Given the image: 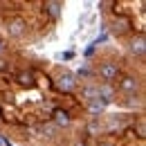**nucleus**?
<instances>
[{
	"instance_id": "6e6552de",
	"label": "nucleus",
	"mask_w": 146,
	"mask_h": 146,
	"mask_svg": "<svg viewBox=\"0 0 146 146\" xmlns=\"http://www.w3.org/2000/svg\"><path fill=\"white\" fill-rule=\"evenodd\" d=\"M45 9H47V14H50L52 18H61V14H63V2L50 0V2H45Z\"/></svg>"
},
{
	"instance_id": "20e7f679",
	"label": "nucleus",
	"mask_w": 146,
	"mask_h": 146,
	"mask_svg": "<svg viewBox=\"0 0 146 146\" xmlns=\"http://www.w3.org/2000/svg\"><path fill=\"white\" fill-rule=\"evenodd\" d=\"M139 86H142V83H139L137 76H130V74H128V76H121V79H119V90L126 92V94L139 92Z\"/></svg>"
},
{
	"instance_id": "1a4fd4ad",
	"label": "nucleus",
	"mask_w": 146,
	"mask_h": 146,
	"mask_svg": "<svg viewBox=\"0 0 146 146\" xmlns=\"http://www.w3.org/2000/svg\"><path fill=\"white\" fill-rule=\"evenodd\" d=\"M70 121H72V119H70V112H68V110H54V124L56 126H70Z\"/></svg>"
},
{
	"instance_id": "0eeeda50",
	"label": "nucleus",
	"mask_w": 146,
	"mask_h": 146,
	"mask_svg": "<svg viewBox=\"0 0 146 146\" xmlns=\"http://www.w3.org/2000/svg\"><path fill=\"white\" fill-rule=\"evenodd\" d=\"M81 97H83L86 101L97 99V97H99V88H97V83H88V86H83V88H81Z\"/></svg>"
},
{
	"instance_id": "9b49d317",
	"label": "nucleus",
	"mask_w": 146,
	"mask_h": 146,
	"mask_svg": "<svg viewBox=\"0 0 146 146\" xmlns=\"http://www.w3.org/2000/svg\"><path fill=\"white\" fill-rule=\"evenodd\" d=\"M16 81H18L20 86H32V83H34V74L32 72H18Z\"/></svg>"
},
{
	"instance_id": "f03ea898",
	"label": "nucleus",
	"mask_w": 146,
	"mask_h": 146,
	"mask_svg": "<svg viewBox=\"0 0 146 146\" xmlns=\"http://www.w3.org/2000/svg\"><path fill=\"white\" fill-rule=\"evenodd\" d=\"M5 29H7L9 38H20L27 32V23H25V18H9Z\"/></svg>"
},
{
	"instance_id": "f8f14e48",
	"label": "nucleus",
	"mask_w": 146,
	"mask_h": 146,
	"mask_svg": "<svg viewBox=\"0 0 146 146\" xmlns=\"http://www.w3.org/2000/svg\"><path fill=\"white\" fill-rule=\"evenodd\" d=\"M72 52H65V54H61V56H58V58H65V61H70V58H72Z\"/></svg>"
},
{
	"instance_id": "ddd939ff",
	"label": "nucleus",
	"mask_w": 146,
	"mask_h": 146,
	"mask_svg": "<svg viewBox=\"0 0 146 146\" xmlns=\"http://www.w3.org/2000/svg\"><path fill=\"white\" fill-rule=\"evenodd\" d=\"M2 52H5V40L0 38V54H2Z\"/></svg>"
},
{
	"instance_id": "4468645a",
	"label": "nucleus",
	"mask_w": 146,
	"mask_h": 146,
	"mask_svg": "<svg viewBox=\"0 0 146 146\" xmlns=\"http://www.w3.org/2000/svg\"><path fill=\"white\" fill-rule=\"evenodd\" d=\"M97 146H115V144H110V142H99Z\"/></svg>"
},
{
	"instance_id": "2eb2a0df",
	"label": "nucleus",
	"mask_w": 146,
	"mask_h": 146,
	"mask_svg": "<svg viewBox=\"0 0 146 146\" xmlns=\"http://www.w3.org/2000/svg\"><path fill=\"white\" fill-rule=\"evenodd\" d=\"M2 142H5V137H2V135H0V146H2Z\"/></svg>"
},
{
	"instance_id": "f257e3e1",
	"label": "nucleus",
	"mask_w": 146,
	"mask_h": 146,
	"mask_svg": "<svg viewBox=\"0 0 146 146\" xmlns=\"http://www.w3.org/2000/svg\"><path fill=\"white\" fill-rule=\"evenodd\" d=\"M99 76H101L104 83L117 81V79H119V65H117L115 61H104V63L99 65Z\"/></svg>"
},
{
	"instance_id": "423d86ee",
	"label": "nucleus",
	"mask_w": 146,
	"mask_h": 146,
	"mask_svg": "<svg viewBox=\"0 0 146 146\" xmlns=\"http://www.w3.org/2000/svg\"><path fill=\"white\" fill-rule=\"evenodd\" d=\"M86 110H88V115H90V117H101V115L106 112V104H104V101H99V99H92V101H88Z\"/></svg>"
},
{
	"instance_id": "9d476101",
	"label": "nucleus",
	"mask_w": 146,
	"mask_h": 146,
	"mask_svg": "<svg viewBox=\"0 0 146 146\" xmlns=\"http://www.w3.org/2000/svg\"><path fill=\"white\" fill-rule=\"evenodd\" d=\"M144 50H146V45H144V38H142V36H139V38H135V40L130 43V54L142 56V54H144Z\"/></svg>"
},
{
	"instance_id": "39448f33",
	"label": "nucleus",
	"mask_w": 146,
	"mask_h": 146,
	"mask_svg": "<svg viewBox=\"0 0 146 146\" xmlns=\"http://www.w3.org/2000/svg\"><path fill=\"white\" fill-rule=\"evenodd\" d=\"M97 88H99V97H97L99 101H104L106 106L115 101V88H112V83H99Z\"/></svg>"
},
{
	"instance_id": "7ed1b4c3",
	"label": "nucleus",
	"mask_w": 146,
	"mask_h": 146,
	"mask_svg": "<svg viewBox=\"0 0 146 146\" xmlns=\"http://www.w3.org/2000/svg\"><path fill=\"white\" fill-rule=\"evenodd\" d=\"M56 88L61 92H72L76 88V79H74L72 72H61L56 76Z\"/></svg>"
}]
</instances>
